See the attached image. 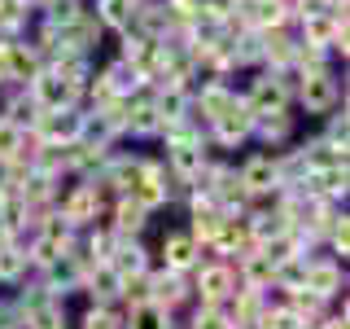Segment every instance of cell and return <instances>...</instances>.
<instances>
[{"label":"cell","mask_w":350,"mask_h":329,"mask_svg":"<svg viewBox=\"0 0 350 329\" xmlns=\"http://www.w3.org/2000/svg\"><path fill=\"white\" fill-rule=\"evenodd\" d=\"M206 158H211V141H175V145H167V158H162V167H167L175 193H184L189 184L197 180V171L206 167Z\"/></svg>","instance_id":"obj_5"},{"label":"cell","mask_w":350,"mask_h":329,"mask_svg":"<svg viewBox=\"0 0 350 329\" xmlns=\"http://www.w3.org/2000/svg\"><path fill=\"white\" fill-rule=\"evenodd\" d=\"M237 175H241V184L250 189L254 202L280 189V175H276V162H271V149H258V154H250L245 162H237ZM254 202H250V206H254Z\"/></svg>","instance_id":"obj_11"},{"label":"cell","mask_w":350,"mask_h":329,"mask_svg":"<svg viewBox=\"0 0 350 329\" xmlns=\"http://www.w3.org/2000/svg\"><path fill=\"white\" fill-rule=\"evenodd\" d=\"M293 127H298V123H293L289 110L258 114V119H254V136H250V141H258L262 149H280V145H289V141H293Z\"/></svg>","instance_id":"obj_19"},{"label":"cell","mask_w":350,"mask_h":329,"mask_svg":"<svg viewBox=\"0 0 350 329\" xmlns=\"http://www.w3.org/2000/svg\"><path fill=\"white\" fill-rule=\"evenodd\" d=\"M57 211L70 219L75 228H88L96 219V211H101V206H96V197H92V189H88V180H79V175H75V184H66V189H57Z\"/></svg>","instance_id":"obj_13"},{"label":"cell","mask_w":350,"mask_h":329,"mask_svg":"<svg viewBox=\"0 0 350 329\" xmlns=\"http://www.w3.org/2000/svg\"><path fill=\"white\" fill-rule=\"evenodd\" d=\"M306 281V255H289V259H280V263H271V285L276 290H298V285Z\"/></svg>","instance_id":"obj_30"},{"label":"cell","mask_w":350,"mask_h":329,"mask_svg":"<svg viewBox=\"0 0 350 329\" xmlns=\"http://www.w3.org/2000/svg\"><path fill=\"white\" fill-rule=\"evenodd\" d=\"M324 66H333V49H324V44H306L298 40V49H293V71L306 75V71H324Z\"/></svg>","instance_id":"obj_34"},{"label":"cell","mask_w":350,"mask_h":329,"mask_svg":"<svg viewBox=\"0 0 350 329\" xmlns=\"http://www.w3.org/2000/svg\"><path fill=\"white\" fill-rule=\"evenodd\" d=\"M302 193L311 197H324V202H346L350 193V162H337V167H311L298 180Z\"/></svg>","instance_id":"obj_9"},{"label":"cell","mask_w":350,"mask_h":329,"mask_svg":"<svg viewBox=\"0 0 350 329\" xmlns=\"http://www.w3.org/2000/svg\"><path fill=\"white\" fill-rule=\"evenodd\" d=\"M79 127H83V106H62V110H40L31 132L49 145H70V141H79Z\"/></svg>","instance_id":"obj_7"},{"label":"cell","mask_w":350,"mask_h":329,"mask_svg":"<svg viewBox=\"0 0 350 329\" xmlns=\"http://www.w3.org/2000/svg\"><path fill=\"white\" fill-rule=\"evenodd\" d=\"M258 325H262V329H302L306 321H302L298 312H293L289 303H271V307H262Z\"/></svg>","instance_id":"obj_36"},{"label":"cell","mask_w":350,"mask_h":329,"mask_svg":"<svg viewBox=\"0 0 350 329\" xmlns=\"http://www.w3.org/2000/svg\"><path fill=\"white\" fill-rule=\"evenodd\" d=\"M40 101L31 97V88H0V119H9V123H18L22 132L36 127L40 119Z\"/></svg>","instance_id":"obj_16"},{"label":"cell","mask_w":350,"mask_h":329,"mask_svg":"<svg viewBox=\"0 0 350 329\" xmlns=\"http://www.w3.org/2000/svg\"><path fill=\"white\" fill-rule=\"evenodd\" d=\"M92 14H96V22H101L105 31H123L131 22V14H136V0H96Z\"/></svg>","instance_id":"obj_28"},{"label":"cell","mask_w":350,"mask_h":329,"mask_svg":"<svg viewBox=\"0 0 350 329\" xmlns=\"http://www.w3.org/2000/svg\"><path fill=\"white\" fill-rule=\"evenodd\" d=\"M31 272V259L22 250V241H5L0 246V285H18Z\"/></svg>","instance_id":"obj_26"},{"label":"cell","mask_w":350,"mask_h":329,"mask_svg":"<svg viewBox=\"0 0 350 329\" xmlns=\"http://www.w3.org/2000/svg\"><path fill=\"white\" fill-rule=\"evenodd\" d=\"M293 101H298L306 114H328L333 106L346 101V84L337 80L333 66H324V71H306V75H298V84H293Z\"/></svg>","instance_id":"obj_1"},{"label":"cell","mask_w":350,"mask_h":329,"mask_svg":"<svg viewBox=\"0 0 350 329\" xmlns=\"http://www.w3.org/2000/svg\"><path fill=\"white\" fill-rule=\"evenodd\" d=\"M123 329H167V312L158 303H131L123 307Z\"/></svg>","instance_id":"obj_31"},{"label":"cell","mask_w":350,"mask_h":329,"mask_svg":"<svg viewBox=\"0 0 350 329\" xmlns=\"http://www.w3.org/2000/svg\"><path fill=\"white\" fill-rule=\"evenodd\" d=\"M193 277V303H228V294L237 290V268L228 259H206L189 272Z\"/></svg>","instance_id":"obj_4"},{"label":"cell","mask_w":350,"mask_h":329,"mask_svg":"<svg viewBox=\"0 0 350 329\" xmlns=\"http://www.w3.org/2000/svg\"><path fill=\"white\" fill-rule=\"evenodd\" d=\"M284 303H289V307L302 316L306 325H311V321H320V316L328 312V307H333L328 299H320L315 290H306V285H298V290H289V294H284Z\"/></svg>","instance_id":"obj_29"},{"label":"cell","mask_w":350,"mask_h":329,"mask_svg":"<svg viewBox=\"0 0 350 329\" xmlns=\"http://www.w3.org/2000/svg\"><path fill=\"white\" fill-rule=\"evenodd\" d=\"M14 180H18V167L9 158H0V193L5 189H14Z\"/></svg>","instance_id":"obj_39"},{"label":"cell","mask_w":350,"mask_h":329,"mask_svg":"<svg viewBox=\"0 0 350 329\" xmlns=\"http://www.w3.org/2000/svg\"><path fill=\"white\" fill-rule=\"evenodd\" d=\"M0 88H9V75H5V40H0Z\"/></svg>","instance_id":"obj_40"},{"label":"cell","mask_w":350,"mask_h":329,"mask_svg":"<svg viewBox=\"0 0 350 329\" xmlns=\"http://www.w3.org/2000/svg\"><path fill=\"white\" fill-rule=\"evenodd\" d=\"M105 219L114 224L118 237H145L149 224H153V211H145V206H140L131 193H118L114 202L105 206Z\"/></svg>","instance_id":"obj_12"},{"label":"cell","mask_w":350,"mask_h":329,"mask_svg":"<svg viewBox=\"0 0 350 329\" xmlns=\"http://www.w3.org/2000/svg\"><path fill=\"white\" fill-rule=\"evenodd\" d=\"M105 263L118 272V277H131V272H145L149 263H153V250L145 246V237H123Z\"/></svg>","instance_id":"obj_20"},{"label":"cell","mask_w":350,"mask_h":329,"mask_svg":"<svg viewBox=\"0 0 350 329\" xmlns=\"http://www.w3.org/2000/svg\"><path fill=\"white\" fill-rule=\"evenodd\" d=\"M224 215H228V211H219L215 202H211V206H193V211H189V233H193L197 241H215L219 224H224Z\"/></svg>","instance_id":"obj_32"},{"label":"cell","mask_w":350,"mask_h":329,"mask_svg":"<svg viewBox=\"0 0 350 329\" xmlns=\"http://www.w3.org/2000/svg\"><path fill=\"white\" fill-rule=\"evenodd\" d=\"M158 263L171 268V272H193L197 268V237L189 233V228H171V233H162Z\"/></svg>","instance_id":"obj_14"},{"label":"cell","mask_w":350,"mask_h":329,"mask_svg":"<svg viewBox=\"0 0 350 329\" xmlns=\"http://www.w3.org/2000/svg\"><path fill=\"white\" fill-rule=\"evenodd\" d=\"M140 171H145V154H109L105 167H101V175L114 184V193H131Z\"/></svg>","instance_id":"obj_21"},{"label":"cell","mask_w":350,"mask_h":329,"mask_svg":"<svg viewBox=\"0 0 350 329\" xmlns=\"http://www.w3.org/2000/svg\"><path fill=\"white\" fill-rule=\"evenodd\" d=\"M40 71H44V58L36 53V44H31L27 36L5 40V75H9V88H27Z\"/></svg>","instance_id":"obj_8"},{"label":"cell","mask_w":350,"mask_h":329,"mask_svg":"<svg viewBox=\"0 0 350 329\" xmlns=\"http://www.w3.org/2000/svg\"><path fill=\"white\" fill-rule=\"evenodd\" d=\"M211 246L219 250V259H228L232 263L241 250H250L254 246V237H250V224H245V211H237V215H224V224H219V233Z\"/></svg>","instance_id":"obj_17"},{"label":"cell","mask_w":350,"mask_h":329,"mask_svg":"<svg viewBox=\"0 0 350 329\" xmlns=\"http://www.w3.org/2000/svg\"><path fill=\"white\" fill-rule=\"evenodd\" d=\"M224 18H228V9H224V0H197V9H193V18H189V36L193 40H215V36H224Z\"/></svg>","instance_id":"obj_22"},{"label":"cell","mask_w":350,"mask_h":329,"mask_svg":"<svg viewBox=\"0 0 350 329\" xmlns=\"http://www.w3.org/2000/svg\"><path fill=\"white\" fill-rule=\"evenodd\" d=\"M22 141H27V132L18 123H9V119H0V158H14L22 149Z\"/></svg>","instance_id":"obj_38"},{"label":"cell","mask_w":350,"mask_h":329,"mask_svg":"<svg viewBox=\"0 0 350 329\" xmlns=\"http://www.w3.org/2000/svg\"><path fill=\"white\" fill-rule=\"evenodd\" d=\"M258 36H262V71H284V66H293V49H298L293 27H271V31H258Z\"/></svg>","instance_id":"obj_18"},{"label":"cell","mask_w":350,"mask_h":329,"mask_svg":"<svg viewBox=\"0 0 350 329\" xmlns=\"http://www.w3.org/2000/svg\"><path fill=\"white\" fill-rule=\"evenodd\" d=\"M79 141H83V145H96V149H114V141H118V127L109 123V119L101 114V110H83Z\"/></svg>","instance_id":"obj_24"},{"label":"cell","mask_w":350,"mask_h":329,"mask_svg":"<svg viewBox=\"0 0 350 329\" xmlns=\"http://www.w3.org/2000/svg\"><path fill=\"white\" fill-rule=\"evenodd\" d=\"M92 268L88 259H79L75 250H66L62 259H53L49 268H40V281L49 285L57 299H70V294H79V285H83V272Z\"/></svg>","instance_id":"obj_10"},{"label":"cell","mask_w":350,"mask_h":329,"mask_svg":"<svg viewBox=\"0 0 350 329\" xmlns=\"http://www.w3.org/2000/svg\"><path fill=\"white\" fill-rule=\"evenodd\" d=\"M302 154H306V171H311V167H337V162H350V145H342V141H328L324 132L306 141Z\"/></svg>","instance_id":"obj_23"},{"label":"cell","mask_w":350,"mask_h":329,"mask_svg":"<svg viewBox=\"0 0 350 329\" xmlns=\"http://www.w3.org/2000/svg\"><path fill=\"white\" fill-rule=\"evenodd\" d=\"M118 285H123V277H118L109 263H92V268L83 272V285L79 294L88 303H101V307H114L118 303Z\"/></svg>","instance_id":"obj_15"},{"label":"cell","mask_w":350,"mask_h":329,"mask_svg":"<svg viewBox=\"0 0 350 329\" xmlns=\"http://www.w3.org/2000/svg\"><path fill=\"white\" fill-rule=\"evenodd\" d=\"M79 329H123V303H114V307L88 303V312L79 316Z\"/></svg>","instance_id":"obj_35"},{"label":"cell","mask_w":350,"mask_h":329,"mask_svg":"<svg viewBox=\"0 0 350 329\" xmlns=\"http://www.w3.org/2000/svg\"><path fill=\"white\" fill-rule=\"evenodd\" d=\"M96 75H101V80H105L109 88H114L118 97H131V93H136L140 84H145V80H140V71H136V66H131L127 58H114V62H105V66H101Z\"/></svg>","instance_id":"obj_25"},{"label":"cell","mask_w":350,"mask_h":329,"mask_svg":"<svg viewBox=\"0 0 350 329\" xmlns=\"http://www.w3.org/2000/svg\"><path fill=\"white\" fill-rule=\"evenodd\" d=\"M27 88H31V97H36L44 110H62V106H79L83 101V88L70 84L62 71H53V66H44Z\"/></svg>","instance_id":"obj_6"},{"label":"cell","mask_w":350,"mask_h":329,"mask_svg":"<svg viewBox=\"0 0 350 329\" xmlns=\"http://www.w3.org/2000/svg\"><path fill=\"white\" fill-rule=\"evenodd\" d=\"M324 119V136L328 141H342V145H350V114H346V101L342 106H333L328 114H320Z\"/></svg>","instance_id":"obj_37"},{"label":"cell","mask_w":350,"mask_h":329,"mask_svg":"<svg viewBox=\"0 0 350 329\" xmlns=\"http://www.w3.org/2000/svg\"><path fill=\"white\" fill-rule=\"evenodd\" d=\"M31 14H36V9H31L27 0H0V40L22 36V31L31 27Z\"/></svg>","instance_id":"obj_27"},{"label":"cell","mask_w":350,"mask_h":329,"mask_svg":"<svg viewBox=\"0 0 350 329\" xmlns=\"http://www.w3.org/2000/svg\"><path fill=\"white\" fill-rule=\"evenodd\" d=\"M83 9H88V0H40L36 14L44 22H53V27H66V22H75Z\"/></svg>","instance_id":"obj_33"},{"label":"cell","mask_w":350,"mask_h":329,"mask_svg":"<svg viewBox=\"0 0 350 329\" xmlns=\"http://www.w3.org/2000/svg\"><path fill=\"white\" fill-rule=\"evenodd\" d=\"M241 101H245L250 110H254V119L258 114H276V110H289L293 106V88L280 80L276 71H254V80L245 84V93H241Z\"/></svg>","instance_id":"obj_3"},{"label":"cell","mask_w":350,"mask_h":329,"mask_svg":"<svg viewBox=\"0 0 350 329\" xmlns=\"http://www.w3.org/2000/svg\"><path fill=\"white\" fill-rule=\"evenodd\" d=\"M250 136H254V110L241 101V93H237V101L219 119L206 123V141H211V149H237V145H245Z\"/></svg>","instance_id":"obj_2"}]
</instances>
